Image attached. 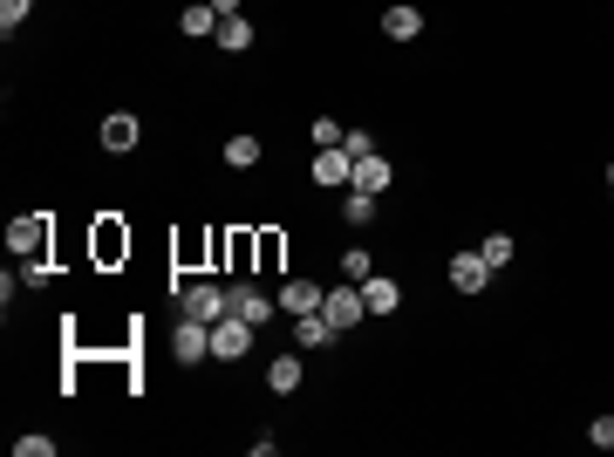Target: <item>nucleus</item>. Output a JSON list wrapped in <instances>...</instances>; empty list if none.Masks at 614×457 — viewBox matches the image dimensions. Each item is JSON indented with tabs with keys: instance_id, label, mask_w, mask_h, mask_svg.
Returning <instances> with one entry per match:
<instances>
[{
	"instance_id": "f257e3e1",
	"label": "nucleus",
	"mask_w": 614,
	"mask_h": 457,
	"mask_svg": "<svg viewBox=\"0 0 614 457\" xmlns=\"http://www.w3.org/2000/svg\"><path fill=\"white\" fill-rule=\"evenodd\" d=\"M178 307H185L192 321H226V314H232V294L219 287V280H192V287L178 294Z\"/></svg>"
},
{
	"instance_id": "f03ea898",
	"label": "nucleus",
	"mask_w": 614,
	"mask_h": 457,
	"mask_svg": "<svg viewBox=\"0 0 614 457\" xmlns=\"http://www.w3.org/2000/svg\"><path fill=\"white\" fill-rule=\"evenodd\" d=\"M321 314H328L335 328H355V321H369V301H362V287H355V280H342V287H328V294H321Z\"/></svg>"
},
{
	"instance_id": "7ed1b4c3",
	"label": "nucleus",
	"mask_w": 614,
	"mask_h": 457,
	"mask_svg": "<svg viewBox=\"0 0 614 457\" xmlns=\"http://www.w3.org/2000/svg\"><path fill=\"white\" fill-rule=\"evenodd\" d=\"M41 246H48V212L7 219V253H21V260H41Z\"/></svg>"
},
{
	"instance_id": "20e7f679",
	"label": "nucleus",
	"mask_w": 614,
	"mask_h": 457,
	"mask_svg": "<svg viewBox=\"0 0 614 457\" xmlns=\"http://www.w3.org/2000/svg\"><path fill=\"white\" fill-rule=\"evenodd\" d=\"M246 348H253V321H239V314L212 321V362H239Z\"/></svg>"
},
{
	"instance_id": "39448f33",
	"label": "nucleus",
	"mask_w": 614,
	"mask_h": 457,
	"mask_svg": "<svg viewBox=\"0 0 614 457\" xmlns=\"http://www.w3.org/2000/svg\"><path fill=\"white\" fill-rule=\"evenodd\" d=\"M137 144H144V123H137V116H130V110L103 116V151H110V157H130V151H137Z\"/></svg>"
},
{
	"instance_id": "423d86ee",
	"label": "nucleus",
	"mask_w": 614,
	"mask_h": 457,
	"mask_svg": "<svg viewBox=\"0 0 614 457\" xmlns=\"http://www.w3.org/2000/svg\"><path fill=\"white\" fill-rule=\"evenodd\" d=\"M171 355H178V362H205V355H212V321H192V314H185L178 335H171Z\"/></svg>"
},
{
	"instance_id": "0eeeda50",
	"label": "nucleus",
	"mask_w": 614,
	"mask_h": 457,
	"mask_svg": "<svg viewBox=\"0 0 614 457\" xmlns=\"http://www.w3.org/2000/svg\"><path fill=\"white\" fill-rule=\"evenodd\" d=\"M307 178H314V185H348V178H355V157L342 151V144H335V151H314V164H307Z\"/></svg>"
},
{
	"instance_id": "6e6552de",
	"label": "nucleus",
	"mask_w": 614,
	"mask_h": 457,
	"mask_svg": "<svg viewBox=\"0 0 614 457\" xmlns=\"http://www.w3.org/2000/svg\"><path fill=\"white\" fill-rule=\"evenodd\" d=\"M335 335H342V328H335L321 307H314V314H294V348H328Z\"/></svg>"
},
{
	"instance_id": "1a4fd4ad",
	"label": "nucleus",
	"mask_w": 614,
	"mask_h": 457,
	"mask_svg": "<svg viewBox=\"0 0 614 457\" xmlns=\"http://www.w3.org/2000/svg\"><path fill=\"white\" fill-rule=\"evenodd\" d=\"M485 280H492L485 253H458V260H451V287H458V294H485Z\"/></svg>"
},
{
	"instance_id": "9d476101",
	"label": "nucleus",
	"mask_w": 614,
	"mask_h": 457,
	"mask_svg": "<svg viewBox=\"0 0 614 457\" xmlns=\"http://www.w3.org/2000/svg\"><path fill=\"white\" fill-rule=\"evenodd\" d=\"M383 35H389V41H417V35H423V7H410V0L383 7Z\"/></svg>"
},
{
	"instance_id": "9b49d317",
	"label": "nucleus",
	"mask_w": 614,
	"mask_h": 457,
	"mask_svg": "<svg viewBox=\"0 0 614 457\" xmlns=\"http://www.w3.org/2000/svg\"><path fill=\"white\" fill-rule=\"evenodd\" d=\"M389 178H396V171H389L383 157L369 151V157H355V178H348V185H355V191H369V198H383V191H389Z\"/></svg>"
},
{
	"instance_id": "f8f14e48",
	"label": "nucleus",
	"mask_w": 614,
	"mask_h": 457,
	"mask_svg": "<svg viewBox=\"0 0 614 457\" xmlns=\"http://www.w3.org/2000/svg\"><path fill=\"white\" fill-rule=\"evenodd\" d=\"M355 287H362L369 314H396V307H403V287H396V280H383V273H369V280H355Z\"/></svg>"
},
{
	"instance_id": "ddd939ff",
	"label": "nucleus",
	"mask_w": 614,
	"mask_h": 457,
	"mask_svg": "<svg viewBox=\"0 0 614 457\" xmlns=\"http://www.w3.org/2000/svg\"><path fill=\"white\" fill-rule=\"evenodd\" d=\"M273 307H280V301H273L267 287H232V314H239V321H253V328L267 321Z\"/></svg>"
},
{
	"instance_id": "4468645a",
	"label": "nucleus",
	"mask_w": 614,
	"mask_h": 457,
	"mask_svg": "<svg viewBox=\"0 0 614 457\" xmlns=\"http://www.w3.org/2000/svg\"><path fill=\"white\" fill-rule=\"evenodd\" d=\"M301 355H273V362H267V389H273V396H294V389H301Z\"/></svg>"
},
{
	"instance_id": "2eb2a0df",
	"label": "nucleus",
	"mask_w": 614,
	"mask_h": 457,
	"mask_svg": "<svg viewBox=\"0 0 614 457\" xmlns=\"http://www.w3.org/2000/svg\"><path fill=\"white\" fill-rule=\"evenodd\" d=\"M219 48H226V55H246V48H253V21H246V14H219Z\"/></svg>"
},
{
	"instance_id": "dca6fc26",
	"label": "nucleus",
	"mask_w": 614,
	"mask_h": 457,
	"mask_svg": "<svg viewBox=\"0 0 614 457\" xmlns=\"http://www.w3.org/2000/svg\"><path fill=\"white\" fill-rule=\"evenodd\" d=\"M178 28H185V35H192V41L219 35V7H212V0H192V7L178 14Z\"/></svg>"
},
{
	"instance_id": "f3484780",
	"label": "nucleus",
	"mask_w": 614,
	"mask_h": 457,
	"mask_svg": "<svg viewBox=\"0 0 614 457\" xmlns=\"http://www.w3.org/2000/svg\"><path fill=\"white\" fill-rule=\"evenodd\" d=\"M280 307H287V314H314V307H321V287H314V280H287V287H280Z\"/></svg>"
},
{
	"instance_id": "a211bd4d",
	"label": "nucleus",
	"mask_w": 614,
	"mask_h": 457,
	"mask_svg": "<svg viewBox=\"0 0 614 457\" xmlns=\"http://www.w3.org/2000/svg\"><path fill=\"white\" fill-rule=\"evenodd\" d=\"M226 164H232V171H253V164H260V137H253V130L226 137Z\"/></svg>"
},
{
	"instance_id": "6ab92c4d",
	"label": "nucleus",
	"mask_w": 614,
	"mask_h": 457,
	"mask_svg": "<svg viewBox=\"0 0 614 457\" xmlns=\"http://www.w3.org/2000/svg\"><path fill=\"white\" fill-rule=\"evenodd\" d=\"M342 212H348V226H376V198H369V191H355V185H348Z\"/></svg>"
},
{
	"instance_id": "aec40b11",
	"label": "nucleus",
	"mask_w": 614,
	"mask_h": 457,
	"mask_svg": "<svg viewBox=\"0 0 614 457\" xmlns=\"http://www.w3.org/2000/svg\"><path fill=\"white\" fill-rule=\"evenodd\" d=\"M478 253H485V267H492V273H505V267H512V239H505V232H492V239H485Z\"/></svg>"
},
{
	"instance_id": "412c9836",
	"label": "nucleus",
	"mask_w": 614,
	"mask_h": 457,
	"mask_svg": "<svg viewBox=\"0 0 614 457\" xmlns=\"http://www.w3.org/2000/svg\"><path fill=\"white\" fill-rule=\"evenodd\" d=\"M342 137H348V130L335 123V116H314V151H335Z\"/></svg>"
},
{
	"instance_id": "4be33fe9",
	"label": "nucleus",
	"mask_w": 614,
	"mask_h": 457,
	"mask_svg": "<svg viewBox=\"0 0 614 457\" xmlns=\"http://www.w3.org/2000/svg\"><path fill=\"white\" fill-rule=\"evenodd\" d=\"M14 457H55V437L28 430V437H14Z\"/></svg>"
},
{
	"instance_id": "5701e85b",
	"label": "nucleus",
	"mask_w": 614,
	"mask_h": 457,
	"mask_svg": "<svg viewBox=\"0 0 614 457\" xmlns=\"http://www.w3.org/2000/svg\"><path fill=\"white\" fill-rule=\"evenodd\" d=\"M28 7H35V0H0V35H14V28L28 21Z\"/></svg>"
},
{
	"instance_id": "b1692460",
	"label": "nucleus",
	"mask_w": 614,
	"mask_h": 457,
	"mask_svg": "<svg viewBox=\"0 0 614 457\" xmlns=\"http://www.w3.org/2000/svg\"><path fill=\"white\" fill-rule=\"evenodd\" d=\"M369 273H376V260H369L362 246H355V253H342V280H369Z\"/></svg>"
},
{
	"instance_id": "393cba45",
	"label": "nucleus",
	"mask_w": 614,
	"mask_h": 457,
	"mask_svg": "<svg viewBox=\"0 0 614 457\" xmlns=\"http://www.w3.org/2000/svg\"><path fill=\"white\" fill-rule=\"evenodd\" d=\"M96 253H103V260H116V253H130V239H123L116 226H103V232H96Z\"/></svg>"
},
{
	"instance_id": "a878e982",
	"label": "nucleus",
	"mask_w": 614,
	"mask_h": 457,
	"mask_svg": "<svg viewBox=\"0 0 614 457\" xmlns=\"http://www.w3.org/2000/svg\"><path fill=\"white\" fill-rule=\"evenodd\" d=\"M253 253H260V267H280V232H260V239H253Z\"/></svg>"
},
{
	"instance_id": "bb28decb",
	"label": "nucleus",
	"mask_w": 614,
	"mask_h": 457,
	"mask_svg": "<svg viewBox=\"0 0 614 457\" xmlns=\"http://www.w3.org/2000/svg\"><path fill=\"white\" fill-rule=\"evenodd\" d=\"M587 444H594V451H614V417H594V430H587Z\"/></svg>"
},
{
	"instance_id": "cd10ccee",
	"label": "nucleus",
	"mask_w": 614,
	"mask_h": 457,
	"mask_svg": "<svg viewBox=\"0 0 614 457\" xmlns=\"http://www.w3.org/2000/svg\"><path fill=\"white\" fill-rule=\"evenodd\" d=\"M342 151H348V157H369V151H376V137H369V130H348Z\"/></svg>"
},
{
	"instance_id": "c85d7f7f",
	"label": "nucleus",
	"mask_w": 614,
	"mask_h": 457,
	"mask_svg": "<svg viewBox=\"0 0 614 457\" xmlns=\"http://www.w3.org/2000/svg\"><path fill=\"white\" fill-rule=\"evenodd\" d=\"M21 280H28V287H48V280H55V267H48V260H28V267H21Z\"/></svg>"
},
{
	"instance_id": "c756f323",
	"label": "nucleus",
	"mask_w": 614,
	"mask_h": 457,
	"mask_svg": "<svg viewBox=\"0 0 614 457\" xmlns=\"http://www.w3.org/2000/svg\"><path fill=\"white\" fill-rule=\"evenodd\" d=\"M212 7H219V14H239V0H212Z\"/></svg>"
},
{
	"instance_id": "7c9ffc66",
	"label": "nucleus",
	"mask_w": 614,
	"mask_h": 457,
	"mask_svg": "<svg viewBox=\"0 0 614 457\" xmlns=\"http://www.w3.org/2000/svg\"><path fill=\"white\" fill-rule=\"evenodd\" d=\"M608 198H614V164H608Z\"/></svg>"
}]
</instances>
